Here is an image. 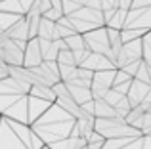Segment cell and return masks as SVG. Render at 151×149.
Returning <instances> with one entry per match:
<instances>
[{
	"instance_id": "cell-6",
	"label": "cell",
	"mask_w": 151,
	"mask_h": 149,
	"mask_svg": "<svg viewBox=\"0 0 151 149\" xmlns=\"http://www.w3.org/2000/svg\"><path fill=\"white\" fill-rule=\"evenodd\" d=\"M58 63H63V65H77V61H75L73 52L67 48V50H59V52H58Z\"/></svg>"
},
{
	"instance_id": "cell-7",
	"label": "cell",
	"mask_w": 151,
	"mask_h": 149,
	"mask_svg": "<svg viewBox=\"0 0 151 149\" xmlns=\"http://www.w3.org/2000/svg\"><path fill=\"white\" fill-rule=\"evenodd\" d=\"M122 96H124V94H119L117 90L109 88V90H107V94H105V96H103V101H105V103H109L111 107H115V105L119 103V100H121Z\"/></svg>"
},
{
	"instance_id": "cell-5",
	"label": "cell",
	"mask_w": 151,
	"mask_h": 149,
	"mask_svg": "<svg viewBox=\"0 0 151 149\" xmlns=\"http://www.w3.org/2000/svg\"><path fill=\"white\" fill-rule=\"evenodd\" d=\"M115 109L103 100H94V117H113Z\"/></svg>"
},
{
	"instance_id": "cell-2",
	"label": "cell",
	"mask_w": 151,
	"mask_h": 149,
	"mask_svg": "<svg viewBox=\"0 0 151 149\" xmlns=\"http://www.w3.org/2000/svg\"><path fill=\"white\" fill-rule=\"evenodd\" d=\"M65 84H67V90H69V96L73 97L78 105H82V103H86V101L92 100V92H90V88L73 84V82H65Z\"/></svg>"
},
{
	"instance_id": "cell-8",
	"label": "cell",
	"mask_w": 151,
	"mask_h": 149,
	"mask_svg": "<svg viewBox=\"0 0 151 149\" xmlns=\"http://www.w3.org/2000/svg\"><path fill=\"white\" fill-rule=\"evenodd\" d=\"M142 134H151V111L144 113V124H142Z\"/></svg>"
},
{
	"instance_id": "cell-9",
	"label": "cell",
	"mask_w": 151,
	"mask_h": 149,
	"mask_svg": "<svg viewBox=\"0 0 151 149\" xmlns=\"http://www.w3.org/2000/svg\"><path fill=\"white\" fill-rule=\"evenodd\" d=\"M6 77H10V65H8L6 61L0 59V80L6 78Z\"/></svg>"
},
{
	"instance_id": "cell-1",
	"label": "cell",
	"mask_w": 151,
	"mask_h": 149,
	"mask_svg": "<svg viewBox=\"0 0 151 149\" xmlns=\"http://www.w3.org/2000/svg\"><path fill=\"white\" fill-rule=\"evenodd\" d=\"M40 63H42V54H40V46H38V38H29L25 50H23V65L35 67V65Z\"/></svg>"
},
{
	"instance_id": "cell-4",
	"label": "cell",
	"mask_w": 151,
	"mask_h": 149,
	"mask_svg": "<svg viewBox=\"0 0 151 149\" xmlns=\"http://www.w3.org/2000/svg\"><path fill=\"white\" fill-rule=\"evenodd\" d=\"M144 113H145V111H142L140 107H132V109H130V111L124 115V122L130 124V126H134V128H140V130H142V124H144Z\"/></svg>"
},
{
	"instance_id": "cell-3",
	"label": "cell",
	"mask_w": 151,
	"mask_h": 149,
	"mask_svg": "<svg viewBox=\"0 0 151 149\" xmlns=\"http://www.w3.org/2000/svg\"><path fill=\"white\" fill-rule=\"evenodd\" d=\"M29 96H35V97H40V100H46L50 103L55 101V94L52 90V86H46V84H33L29 90Z\"/></svg>"
}]
</instances>
